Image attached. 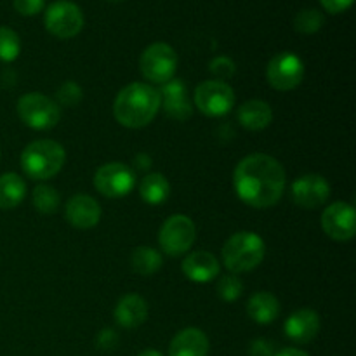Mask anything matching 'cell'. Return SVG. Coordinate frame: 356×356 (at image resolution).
<instances>
[{
    "mask_svg": "<svg viewBox=\"0 0 356 356\" xmlns=\"http://www.w3.org/2000/svg\"><path fill=\"white\" fill-rule=\"evenodd\" d=\"M195 104L207 117H222L235 104V90L225 80H207L195 89Z\"/></svg>",
    "mask_w": 356,
    "mask_h": 356,
    "instance_id": "cell-9",
    "label": "cell"
},
{
    "mask_svg": "<svg viewBox=\"0 0 356 356\" xmlns=\"http://www.w3.org/2000/svg\"><path fill=\"white\" fill-rule=\"evenodd\" d=\"M66 162V152L52 139H38L30 143L21 153V169L28 177L45 181L61 172Z\"/></svg>",
    "mask_w": 356,
    "mask_h": 356,
    "instance_id": "cell-3",
    "label": "cell"
},
{
    "mask_svg": "<svg viewBox=\"0 0 356 356\" xmlns=\"http://www.w3.org/2000/svg\"><path fill=\"white\" fill-rule=\"evenodd\" d=\"M219 270L221 266L218 263V257L207 250H195L183 261L184 277L197 284L212 282L219 275Z\"/></svg>",
    "mask_w": 356,
    "mask_h": 356,
    "instance_id": "cell-17",
    "label": "cell"
},
{
    "mask_svg": "<svg viewBox=\"0 0 356 356\" xmlns=\"http://www.w3.org/2000/svg\"><path fill=\"white\" fill-rule=\"evenodd\" d=\"M134 163L138 165V169L145 170V169H149V167H152V159H149L146 153H139V155L134 159Z\"/></svg>",
    "mask_w": 356,
    "mask_h": 356,
    "instance_id": "cell-35",
    "label": "cell"
},
{
    "mask_svg": "<svg viewBox=\"0 0 356 356\" xmlns=\"http://www.w3.org/2000/svg\"><path fill=\"white\" fill-rule=\"evenodd\" d=\"M287 176L277 159L266 153H252L236 165L233 186L243 204L254 209H268L278 204L285 191Z\"/></svg>",
    "mask_w": 356,
    "mask_h": 356,
    "instance_id": "cell-1",
    "label": "cell"
},
{
    "mask_svg": "<svg viewBox=\"0 0 356 356\" xmlns=\"http://www.w3.org/2000/svg\"><path fill=\"white\" fill-rule=\"evenodd\" d=\"M66 221L79 229H90L99 222L101 219V205L96 198L89 195H73L65 207Z\"/></svg>",
    "mask_w": 356,
    "mask_h": 356,
    "instance_id": "cell-14",
    "label": "cell"
},
{
    "mask_svg": "<svg viewBox=\"0 0 356 356\" xmlns=\"http://www.w3.org/2000/svg\"><path fill=\"white\" fill-rule=\"evenodd\" d=\"M139 195L149 205H160L167 202L170 195V184L163 174L153 172L145 176L139 184Z\"/></svg>",
    "mask_w": 356,
    "mask_h": 356,
    "instance_id": "cell-23",
    "label": "cell"
},
{
    "mask_svg": "<svg viewBox=\"0 0 356 356\" xmlns=\"http://www.w3.org/2000/svg\"><path fill=\"white\" fill-rule=\"evenodd\" d=\"M35 209L42 214H54L61 204V197H59L58 190L51 184H38L31 195Z\"/></svg>",
    "mask_w": 356,
    "mask_h": 356,
    "instance_id": "cell-25",
    "label": "cell"
},
{
    "mask_svg": "<svg viewBox=\"0 0 356 356\" xmlns=\"http://www.w3.org/2000/svg\"><path fill=\"white\" fill-rule=\"evenodd\" d=\"M118 344V334L113 329H103L96 336V346L99 351H113Z\"/></svg>",
    "mask_w": 356,
    "mask_h": 356,
    "instance_id": "cell-31",
    "label": "cell"
},
{
    "mask_svg": "<svg viewBox=\"0 0 356 356\" xmlns=\"http://www.w3.org/2000/svg\"><path fill=\"white\" fill-rule=\"evenodd\" d=\"M322 228L327 236L337 242H348L356 235L355 207L346 202L330 204L322 214Z\"/></svg>",
    "mask_w": 356,
    "mask_h": 356,
    "instance_id": "cell-12",
    "label": "cell"
},
{
    "mask_svg": "<svg viewBox=\"0 0 356 356\" xmlns=\"http://www.w3.org/2000/svg\"><path fill=\"white\" fill-rule=\"evenodd\" d=\"M160 94L153 86L134 82L117 94L113 115L120 125L127 129H141L152 124L160 110Z\"/></svg>",
    "mask_w": 356,
    "mask_h": 356,
    "instance_id": "cell-2",
    "label": "cell"
},
{
    "mask_svg": "<svg viewBox=\"0 0 356 356\" xmlns=\"http://www.w3.org/2000/svg\"><path fill=\"white\" fill-rule=\"evenodd\" d=\"M292 200L302 209H316L327 204L330 197V184L320 174H305L291 186Z\"/></svg>",
    "mask_w": 356,
    "mask_h": 356,
    "instance_id": "cell-13",
    "label": "cell"
},
{
    "mask_svg": "<svg viewBox=\"0 0 356 356\" xmlns=\"http://www.w3.org/2000/svg\"><path fill=\"white\" fill-rule=\"evenodd\" d=\"M138 356H163V355L156 350H145V351H141Z\"/></svg>",
    "mask_w": 356,
    "mask_h": 356,
    "instance_id": "cell-37",
    "label": "cell"
},
{
    "mask_svg": "<svg viewBox=\"0 0 356 356\" xmlns=\"http://www.w3.org/2000/svg\"><path fill=\"white\" fill-rule=\"evenodd\" d=\"M285 336L299 344L312 343L320 332V316L313 309H298L285 320Z\"/></svg>",
    "mask_w": 356,
    "mask_h": 356,
    "instance_id": "cell-16",
    "label": "cell"
},
{
    "mask_svg": "<svg viewBox=\"0 0 356 356\" xmlns=\"http://www.w3.org/2000/svg\"><path fill=\"white\" fill-rule=\"evenodd\" d=\"M136 184V174L127 163L110 162L97 169L94 176V186L108 198L127 197Z\"/></svg>",
    "mask_w": 356,
    "mask_h": 356,
    "instance_id": "cell-10",
    "label": "cell"
},
{
    "mask_svg": "<svg viewBox=\"0 0 356 356\" xmlns=\"http://www.w3.org/2000/svg\"><path fill=\"white\" fill-rule=\"evenodd\" d=\"M250 356H275L277 355V348L271 341L268 339H254L249 348Z\"/></svg>",
    "mask_w": 356,
    "mask_h": 356,
    "instance_id": "cell-33",
    "label": "cell"
},
{
    "mask_svg": "<svg viewBox=\"0 0 356 356\" xmlns=\"http://www.w3.org/2000/svg\"><path fill=\"white\" fill-rule=\"evenodd\" d=\"M197 228L184 214H174L165 219L159 233L160 249L170 257H179L193 247Z\"/></svg>",
    "mask_w": 356,
    "mask_h": 356,
    "instance_id": "cell-7",
    "label": "cell"
},
{
    "mask_svg": "<svg viewBox=\"0 0 356 356\" xmlns=\"http://www.w3.org/2000/svg\"><path fill=\"white\" fill-rule=\"evenodd\" d=\"M21 122L35 131H49L61 120V106L42 92H28L17 101Z\"/></svg>",
    "mask_w": 356,
    "mask_h": 356,
    "instance_id": "cell-5",
    "label": "cell"
},
{
    "mask_svg": "<svg viewBox=\"0 0 356 356\" xmlns=\"http://www.w3.org/2000/svg\"><path fill=\"white\" fill-rule=\"evenodd\" d=\"M209 70H211L212 75L218 76V80L229 79V76L235 75L236 72L235 63L229 58H226V56H218V58L212 59L211 65H209Z\"/></svg>",
    "mask_w": 356,
    "mask_h": 356,
    "instance_id": "cell-30",
    "label": "cell"
},
{
    "mask_svg": "<svg viewBox=\"0 0 356 356\" xmlns=\"http://www.w3.org/2000/svg\"><path fill=\"white\" fill-rule=\"evenodd\" d=\"M139 68L148 82L163 86L174 79L177 70V54L165 42H155L143 51Z\"/></svg>",
    "mask_w": 356,
    "mask_h": 356,
    "instance_id": "cell-6",
    "label": "cell"
},
{
    "mask_svg": "<svg viewBox=\"0 0 356 356\" xmlns=\"http://www.w3.org/2000/svg\"><path fill=\"white\" fill-rule=\"evenodd\" d=\"M266 76L273 89L292 90L305 79V63L294 52H280L268 63Z\"/></svg>",
    "mask_w": 356,
    "mask_h": 356,
    "instance_id": "cell-11",
    "label": "cell"
},
{
    "mask_svg": "<svg viewBox=\"0 0 356 356\" xmlns=\"http://www.w3.org/2000/svg\"><path fill=\"white\" fill-rule=\"evenodd\" d=\"M266 254L264 240L254 232H238L226 240L222 263L232 273H247L259 266Z\"/></svg>",
    "mask_w": 356,
    "mask_h": 356,
    "instance_id": "cell-4",
    "label": "cell"
},
{
    "mask_svg": "<svg viewBox=\"0 0 356 356\" xmlns=\"http://www.w3.org/2000/svg\"><path fill=\"white\" fill-rule=\"evenodd\" d=\"M275 356H309V355L305 353V351L298 350V348H285V350L278 351Z\"/></svg>",
    "mask_w": 356,
    "mask_h": 356,
    "instance_id": "cell-36",
    "label": "cell"
},
{
    "mask_svg": "<svg viewBox=\"0 0 356 356\" xmlns=\"http://www.w3.org/2000/svg\"><path fill=\"white\" fill-rule=\"evenodd\" d=\"M243 291V284L235 273L225 275V277L219 278L218 282V294L222 301L226 302H233L242 296Z\"/></svg>",
    "mask_w": 356,
    "mask_h": 356,
    "instance_id": "cell-28",
    "label": "cell"
},
{
    "mask_svg": "<svg viewBox=\"0 0 356 356\" xmlns=\"http://www.w3.org/2000/svg\"><path fill=\"white\" fill-rule=\"evenodd\" d=\"M323 14L316 9H302L296 14L294 19V28L296 31L302 35H313L316 31H320V28L323 26Z\"/></svg>",
    "mask_w": 356,
    "mask_h": 356,
    "instance_id": "cell-27",
    "label": "cell"
},
{
    "mask_svg": "<svg viewBox=\"0 0 356 356\" xmlns=\"http://www.w3.org/2000/svg\"><path fill=\"white\" fill-rule=\"evenodd\" d=\"M162 256L153 247L141 245L131 254V268L141 277H152L162 268Z\"/></svg>",
    "mask_w": 356,
    "mask_h": 356,
    "instance_id": "cell-24",
    "label": "cell"
},
{
    "mask_svg": "<svg viewBox=\"0 0 356 356\" xmlns=\"http://www.w3.org/2000/svg\"><path fill=\"white\" fill-rule=\"evenodd\" d=\"M209 339L205 332L197 327H188L174 336L170 341L169 355L170 356H207L209 355Z\"/></svg>",
    "mask_w": 356,
    "mask_h": 356,
    "instance_id": "cell-18",
    "label": "cell"
},
{
    "mask_svg": "<svg viewBox=\"0 0 356 356\" xmlns=\"http://www.w3.org/2000/svg\"><path fill=\"white\" fill-rule=\"evenodd\" d=\"M56 97H58L59 103L65 104V106H75L76 103L82 101V89H80V86L76 82L68 80V82H65L59 87Z\"/></svg>",
    "mask_w": 356,
    "mask_h": 356,
    "instance_id": "cell-29",
    "label": "cell"
},
{
    "mask_svg": "<svg viewBox=\"0 0 356 356\" xmlns=\"http://www.w3.org/2000/svg\"><path fill=\"white\" fill-rule=\"evenodd\" d=\"M247 313L256 323L268 325L280 315V302L271 292H256L247 302Z\"/></svg>",
    "mask_w": 356,
    "mask_h": 356,
    "instance_id": "cell-21",
    "label": "cell"
},
{
    "mask_svg": "<svg viewBox=\"0 0 356 356\" xmlns=\"http://www.w3.org/2000/svg\"><path fill=\"white\" fill-rule=\"evenodd\" d=\"M26 197V183L16 172H6L0 176V209L9 211L17 207Z\"/></svg>",
    "mask_w": 356,
    "mask_h": 356,
    "instance_id": "cell-22",
    "label": "cell"
},
{
    "mask_svg": "<svg viewBox=\"0 0 356 356\" xmlns=\"http://www.w3.org/2000/svg\"><path fill=\"white\" fill-rule=\"evenodd\" d=\"M115 2H120V0H115Z\"/></svg>",
    "mask_w": 356,
    "mask_h": 356,
    "instance_id": "cell-38",
    "label": "cell"
},
{
    "mask_svg": "<svg viewBox=\"0 0 356 356\" xmlns=\"http://www.w3.org/2000/svg\"><path fill=\"white\" fill-rule=\"evenodd\" d=\"M21 52V38L13 28L0 26V63H13Z\"/></svg>",
    "mask_w": 356,
    "mask_h": 356,
    "instance_id": "cell-26",
    "label": "cell"
},
{
    "mask_svg": "<svg viewBox=\"0 0 356 356\" xmlns=\"http://www.w3.org/2000/svg\"><path fill=\"white\" fill-rule=\"evenodd\" d=\"M148 318V305L138 294H127L115 308V322L124 329H138Z\"/></svg>",
    "mask_w": 356,
    "mask_h": 356,
    "instance_id": "cell-19",
    "label": "cell"
},
{
    "mask_svg": "<svg viewBox=\"0 0 356 356\" xmlns=\"http://www.w3.org/2000/svg\"><path fill=\"white\" fill-rule=\"evenodd\" d=\"M355 0H320L323 9L329 10L330 14H341L353 6Z\"/></svg>",
    "mask_w": 356,
    "mask_h": 356,
    "instance_id": "cell-34",
    "label": "cell"
},
{
    "mask_svg": "<svg viewBox=\"0 0 356 356\" xmlns=\"http://www.w3.org/2000/svg\"><path fill=\"white\" fill-rule=\"evenodd\" d=\"M44 23L49 33L68 40L82 31L83 13L72 0H56L45 10Z\"/></svg>",
    "mask_w": 356,
    "mask_h": 356,
    "instance_id": "cell-8",
    "label": "cell"
},
{
    "mask_svg": "<svg viewBox=\"0 0 356 356\" xmlns=\"http://www.w3.org/2000/svg\"><path fill=\"white\" fill-rule=\"evenodd\" d=\"M238 122L249 131H263L273 120V110L266 101L250 99L238 108Z\"/></svg>",
    "mask_w": 356,
    "mask_h": 356,
    "instance_id": "cell-20",
    "label": "cell"
},
{
    "mask_svg": "<svg viewBox=\"0 0 356 356\" xmlns=\"http://www.w3.org/2000/svg\"><path fill=\"white\" fill-rule=\"evenodd\" d=\"M45 6V0H14V9L21 16H35Z\"/></svg>",
    "mask_w": 356,
    "mask_h": 356,
    "instance_id": "cell-32",
    "label": "cell"
},
{
    "mask_svg": "<svg viewBox=\"0 0 356 356\" xmlns=\"http://www.w3.org/2000/svg\"><path fill=\"white\" fill-rule=\"evenodd\" d=\"M160 104H163V111L174 120H188L193 113L190 99L186 94V86L183 80L172 79L162 86L159 90Z\"/></svg>",
    "mask_w": 356,
    "mask_h": 356,
    "instance_id": "cell-15",
    "label": "cell"
}]
</instances>
